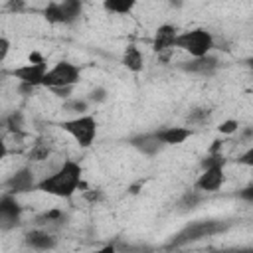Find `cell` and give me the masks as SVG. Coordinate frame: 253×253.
Segmentation results:
<instances>
[{"instance_id":"cell-23","label":"cell","mask_w":253,"mask_h":253,"mask_svg":"<svg viewBox=\"0 0 253 253\" xmlns=\"http://www.w3.org/2000/svg\"><path fill=\"white\" fill-rule=\"evenodd\" d=\"M59 6L67 18V26H73L83 16V0H59Z\"/></svg>"},{"instance_id":"cell-35","label":"cell","mask_w":253,"mask_h":253,"mask_svg":"<svg viewBox=\"0 0 253 253\" xmlns=\"http://www.w3.org/2000/svg\"><path fill=\"white\" fill-rule=\"evenodd\" d=\"M221 146H223V140L215 138V140H211V144H210V148L206 152H221Z\"/></svg>"},{"instance_id":"cell-1","label":"cell","mask_w":253,"mask_h":253,"mask_svg":"<svg viewBox=\"0 0 253 253\" xmlns=\"http://www.w3.org/2000/svg\"><path fill=\"white\" fill-rule=\"evenodd\" d=\"M83 188H87L83 180V166L73 158L61 160L57 168H53L49 174H43L38 180V192H43L59 200H69Z\"/></svg>"},{"instance_id":"cell-18","label":"cell","mask_w":253,"mask_h":253,"mask_svg":"<svg viewBox=\"0 0 253 253\" xmlns=\"http://www.w3.org/2000/svg\"><path fill=\"white\" fill-rule=\"evenodd\" d=\"M121 63L126 67L130 73H140L144 69V53L136 43H126L121 55Z\"/></svg>"},{"instance_id":"cell-33","label":"cell","mask_w":253,"mask_h":253,"mask_svg":"<svg viewBox=\"0 0 253 253\" xmlns=\"http://www.w3.org/2000/svg\"><path fill=\"white\" fill-rule=\"evenodd\" d=\"M24 6H26V0H10L6 8H8L10 12H22Z\"/></svg>"},{"instance_id":"cell-20","label":"cell","mask_w":253,"mask_h":253,"mask_svg":"<svg viewBox=\"0 0 253 253\" xmlns=\"http://www.w3.org/2000/svg\"><path fill=\"white\" fill-rule=\"evenodd\" d=\"M204 202H206V194H204V192H200V190H196V188L186 190V192L178 198V202H176V211H178V213H190V211L198 210Z\"/></svg>"},{"instance_id":"cell-12","label":"cell","mask_w":253,"mask_h":253,"mask_svg":"<svg viewBox=\"0 0 253 253\" xmlns=\"http://www.w3.org/2000/svg\"><path fill=\"white\" fill-rule=\"evenodd\" d=\"M45 71H47V61H42V63L26 61L24 65H18L12 71H8V75L14 77L16 81H22V83H28V85H34V87L40 89Z\"/></svg>"},{"instance_id":"cell-17","label":"cell","mask_w":253,"mask_h":253,"mask_svg":"<svg viewBox=\"0 0 253 253\" xmlns=\"http://www.w3.org/2000/svg\"><path fill=\"white\" fill-rule=\"evenodd\" d=\"M0 125H2V130L4 132L12 134L16 138H24L26 136V125H28V121H26V113L20 111V109H14V111L2 115Z\"/></svg>"},{"instance_id":"cell-26","label":"cell","mask_w":253,"mask_h":253,"mask_svg":"<svg viewBox=\"0 0 253 253\" xmlns=\"http://www.w3.org/2000/svg\"><path fill=\"white\" fill-rule=\"evenodd\" d=\"M239 126H241L239 119H223L215 128H217V132H219L221 136H233V134L239 130Z\"/></svg>"},{"instance_id":"cell-19","label":"cell","mask_w":253,"mask_h":253,"mask_svg":"<svg viewBox=\"0 0 253 253\" xmlns=\"http://www.w3.org/2000/svg\"><path fill=\"white\" fill-rule=\"evenodd\" d=\"M211 119H213V111L210 107H206V105H198V107H192L188 111V115L184 119V125L196 130V128L208 126L211 123Z\"/></svg>"},{"instance_id":"cell-15","label":"cell","mask_w":253,"mask_h":253,"mask_svg":"<svg viewBox=\"0 0 253 253\" xmlns=\"http://www.w3.org/2000/svg\"><path fill=\"white\" fill-rule=\"evenodd\" d=\"M67 221H69V213L63 208H49V210H43L34 215V225L49 229L53 233L59 231Z\"/></svg>"},{"instance_id":"cell-7","label":"cell","mask_w":253,"mask_h":253,"mask_svg":"<svg viewBox=\"0 0 253 253\" xmlns=\"http://www.w3.org/2000/svg\"><path fill=\"white\" fill-rule=\"evenodd\" d=\"M38 172L32 164H24L20 168H16L4 182H2V188L4 192L8 194H14V196H20V194H30V192H36L38 190Z\"/></svg>"},{"instance_id":"cell-10","label":"cell","mask_w":253,"mask_h":253,"mask_svg":"<svg viewBox=\"0 0 253 253\" xmlns=\"http://www.w3.org/2000/svg\"><path fill=\"white\" fill-rule=\"evenodd\" d=\"M22 239H24V245L28 249H34V251H53V249L59 247L57 233H53L49 229H43V227H38V225L28 229Z\"/></svg>"},{"instance_id":"cell-4","label":"cell","mask_w":253,"mask_h":253,"mask_svg":"<svg viewBox=\"0 0 253 253\" xmlns=\"http://www.w3.org/2000/svg\"><path fill=\"white\" fill-rule=\"evenodd\" d=\"M65 134H69L75 144L79 148H89L93 146V142L97 140V134H99V123L95 119V115L91 113H85V115H79V117H69V119H63L59 125H57Z\"/></svg>"},{"instance_id":"cell-11","label":"cell","mask_w":253,"mask_h":253,"mask_svg":"<svg viewBox=\"0 0 253 253\" xmlns=\"http://www.w3.org/2000/svg\"><path fill=\"white\" fill-rule=\"evenodd\" d=\"M225 180H227L225 168H221V166L202 168L200 176H198L196 182H194V188L200 190V192H204V194L208 196V194H213V192L221 190L223 184H225Z\"/></svg>"},{"instance_id":"cell-31","label":"cell","mask_w":253,"mask_h":253,"mask_svg":"<svg viewBox=\"0 0 253 253\" xmlns=\"http://www.w3.org/2000/svg\"><path fill=\"white\" fill-rule=\"evenodd\" d=\"M36 89H38V87L28 85V83H22V81H18V83H16V91H18L22 97H32V95L36 93Z\"/></svg>"},{"instance_id":"cell-29","label":"cell","mask_w":253,"mask_h":253,"mask_svg":"<svg viewBox=\"0 0 253 253\" xmlns=\"http://www.w3.org/2000/svg\"><path fill=\"white\" fill-rule=\"evenodd\" d=\"M10 49H12V42L6 36H0V63H4L8 59Z\"/></svg>"},{"instance_id":"cell-22","label":"cell","mask_w":253,"mask_h":253,"mask_svg":"<svg viewBox=\"0 0 253 253\" xmlns=\"http://www.w3.org/2000/svg\"><path fill=\"white\" fill-rule=\"evenodd\" d=\"M138 0H103V10L113 16H128L136 8Z\"/></svg>"},{"instance_id":"cell-14","label":"cell","mask_w":253,"mask_h":253,"mask_svg":"<svg viewBox=\"0 0 253 253\" xmlns=\"http://www.w3.org/2000/svg\"><path fill=\"white\" fill-rule=\"evenodd\" d=\"M55 144L47 138V136H40L36 138V142H32V146L26 150V162L28 164H45L47 160H51L55 156Z\"/></svg>"},{"instance_id":"cell-24","label":"cell","mask_w":253,"mask_h":253,"mask_svg":"<svg viewBox=\"0 0 253 253\" xmlns=\"http://www.w3.org/2000/svg\"><path fill=\"white\" fill-rule=\"evenodd\" d=\"M85 97L91 105H105L109 101V89L105 85H95L89 89V93Z\"/></svg>"},{"instance_id":"cell-3","label":"cell","mask_w":253,"mask_h":253,"mask_svg":"<svg viewBox=\"0 0 253 253\" xmlns=\"http://www.w3.org/2000/svg\"><path fill=\"white\" fill-rule=\"evenodd\" d=\"M174 49H180L188 53L190 57H200L215 49V38L208 28H190L184 32H178L174 40Z\"/></svg>"},{"instance_id":"cell-6","label":"cell","mask_w":253,"mask_h":253,"mask_svg":"<svg viewBox=\"0 0 253 253\" xmlns=\"http://www.w3.org/2000/svg\"><path fill=\"white\" fill-rule=\"evenodd\" d=\"M221 57L215 55L213 51L206 53V55H200V57H188L180 63H176V69L186 73V75H192V77H204V79H210L213 77L219 69H221Z\"/></svg>"},{"instance_id":"cell-28","label":"cell","mask_w":253,"mask_h":253,"mask_svg":"<svg viewBox=\"0 0 253 253\" xmlns=\"http://www.w3.org/2000/svg\"><path fill=\"white\" fill-rule=\"evenodd\" d=\"M53 97H57V99H69L71 95H73V91H75V87H51V89H47Z\"/></svg>"},{"instance_id":"cell-13","label":"cell","mask_w":253,"mask_h":253,"mask_svg":"<svg viewBox=\"0 0 253 253\" xmlns=\"http://www.w3.org/2000/svg\"><path fill=\"white\" fill-rule=\"evenodd\" d=\"M128 146H132L134 150H138L140 154L144 156H156L158 152H162L166 146L156 138V134L152 130H146V132H136V134H130L126 138Z\"/></svg>"},{"instance_id":"cell-21","label":"cell","mask_w":253,"mask_h":253,"mask_svg":"<svg viewBox=\"0 0 253 253\" xmlns=\"http://www.w3.org/2000/svg\"><path fill=\"white\" fill-rule=\"evenodd\" d=\"M91 103L87 101V97H79V95H71L69 99L61 101V111L67 113L69 117H79L85 113H91Z\"/></svg>"},{"instance_id":"cell-34","label":"cell","mask_w":253,"mask_h":253,"mask_svg":"<svg viewBox=\"0 0 253 253\" xmlns=\"http://www.w3.org/2000/svg\"><path fill=\"white\" fill-rule=\"evenodd\" d=\"M8 152H10V150H8V142H6V138L0 134V162L8 156Z\"/></svg>"},{"instance_id":"cell-38","label":"cell","mask_w":253,"mask_h":253,"mask_svg":"<svg viewBox=\"0 0 253 253\" xmlns=\"http://www.w3.org/2000/svg\"><path fill=\"white\" fill-rule=\"evenodd\" d=\"M2 132H4V130H2V125H0V134H2Z\"/></svg>"},{"instance_id":"cell-25","label":"cell","mask_w":253,"mask_h":253,"mask_svg":"<svg viewBox=\"0 0 253 253\" xmlns=\"http://www.w3.org/2000/svg\"><path fill=\"white\" fill-rule=\"evenodd\" d=\"M229 160L223 156V152H206L204 158L200 160V168H211V166H221L225 168Z\"/></svg>"},{"instance_id":"cell-32","label":"cell","mask_w":253,"mask_h":253,"mask_svg":"<svg viewBox=\"0 0 253 253\" xmlns=\"http://www.w3.org/2000/svg\"><path fill=\"white\" fill-rule=\"evenodd\" d=\"M239 200H243V202H247V204H251L253 202V186L251 184H247L245 188H241V190H237V194H235Z\"/></svg>"},{"instance_id":"cell-30","label":"cell","mask_w":253,"mask_h":253,"mask_svg":"<svg viewBox=\"0 0 253 253\" xmlns=\"http://www.w3.org/2000/svg\"><path fill=\"white\" fill-rule=\"evenodd\" d=\"M237 164L247 166V168H251V166H253V148H251V146H249L245 152H241V154L237 156Z\"/></svg>"},{"instance_id":"cell-8","label":"cell","mask_w":253,"mask_h":253,"mask_svg":"<svg viewBox=\"0 0 253 253\" xmlns=\"http://www.w3.org/2000/svg\"><path fill=\"white\" fill-rule=\"evenodd\" d=\"M22 204L18 196L2 192L0 196V231H12L22 223Z\"/></svg>"},{"instance_id":"cell-27","label":"cell","mask_w":253,"mask_h":253,"mask_svg":"<svg viewBox=\"0 0 253 253\" xmlns=\"http://www.w3.org/2000/svg\"><path fill=\"white\" fill-rule=\"evenodd\" d=\"M81 196H83V200L89 202L91 206H97L99 202L105 200V192H103L101 188H83V190H81Z\"/></svg>"},{"instance_id":"cell-2","label":"cell","mask_w":253,"mask_h":253,"mask_svg":"<svg viewBox=\"0 0 253 253\" xmlns=\"http://www.w3.org/2000/svg\"><path fill=\"white\" fill-rule=\"evenodd\" d=\"M229 227H231V223L225 221V219H196V221H190L180 231H176L172 235L166 249H180V247L192 245L200 239L219 235V233L227 231Z\"/></svg>"},{"instance_id":"cell-36","label":"cell","mask_w":253,"mask_h":253,"mask_svg":"<svg viewBox=\"0 0 253 253\" xmlns=\"http://www.w3.org/2000/svg\"><path fill=\"white\" fill-rule=\"evenodd\" d=\"M28 61H32V63H42V61H45V57H43L40 51H32V53L28 55Z\"/></svg>"},{"instance_id":"cell-5","label":"cell","mask_w":253,"mask_h":253,"mask_svg":"<svg viewBox=\"0 0 253 253\" xmlns=\"http://www.w3.org/2000/svg\"><path fill=\"white\" fill-rule=\"evenodd\" d=\"M83 77V71L77 63L67 61V59H59L55 61L51 67H47L42 87L43 89H51V87H77L79 81Z\"/></svg>"},{"instance_id":"cell-16","label":"cell","mask_w":253,"mask_h":253,"mask_svg":"<svg viewBox=\"0 0 253 253\" xmlns=\"http://www.w3.org/2000/svg\"><path fill=\"white\" fill-rule=\"evenodd\" d=\"M152 132L156 134V138L164 146H180L190 136H194L196 130L190 128V126H186V125H180V126H160V128H154Z\"/></svg>"},{"instance_id":"cell-37","label":"cell","mask_w":253,"mask_h":253,"mask_svg":"<svg viewBox=\"0 0 253 253\" xmlns=\"http://www.w3.org/2000/svg\"><path fill=\"white\" fill-rule=\"evenodd\" d=\"M168 4H170L172 8H182V6H184V0H168Z\"/></svg>"},{"instance_id":"cell-9","label":"cell","mask_w":253,"mask_h":253,"mask_svg":"<svg viewBox=\"0 0 253 253\" xmlns=\"http://www.w3.org/2000/svg\"><path fill=\"white\" fill-rule=\"evenodd\" d=\"M178 32H180V30H178L174 24H170V22H164V24H160V26L154 30L152 40H150V47H152V51H154L160 59H168V57H170V53H172V49H174V40H176Z\"/></svg>"}]
</instances>
